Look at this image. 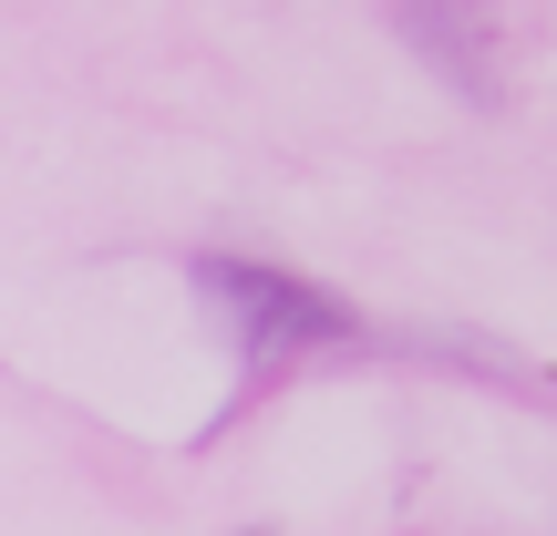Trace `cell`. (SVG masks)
Returning a JSON list of instances; mask_svg holds the SVG:
<instances>
[{"label":"cell","mask_w":557,"mask_h":536,"mask_svg":"<svg viewBox=\"0 0 557 536\" xmlns=\"http://www.w3.org/2000/svg\"><path fill=\"white\" fill-rule=\"evenodd\" d=\"M197 289L227 310V331L248 340V351H331V340L361 331V310L341 289H310V278L289 269H259V259H197Z\"/></svg>","instance_id":"obj_1"},{"label":"cell","mask_w":557,"mask_h":536,"mask_svg":"<svg viewBox=\"0 0 557 536\" xmlns=\"http://www.w3.org/2000/svg\"><path fill=\"white\" fill-rule=\"evenodd\" d=\"M393 41L465 103H506V73H496V32L475 21V0H382Z\"/></svg>","instance_id":"obj_2"},{"label":"cell","mask_w":557,"mask_h":536,"mask_svg":"<svg viewBox=\"0 0 557 536\" xmlns=\"http://www.w3.org/2000/svg\"><path fill=\"white\" fill-rule=\"evenodd\" d=\"M248 536H269V526H248Z\"/></svg>","instance_id":"obj_3"}]
</instances>
